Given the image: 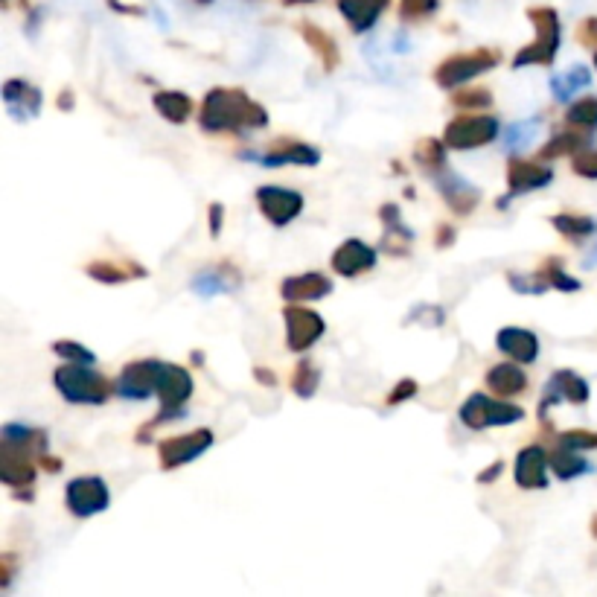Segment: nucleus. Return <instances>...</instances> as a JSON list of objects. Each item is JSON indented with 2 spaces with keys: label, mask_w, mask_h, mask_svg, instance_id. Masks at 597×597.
Listing matches in <instances>:
<instances>
[{
  "label": "nucleus",
  "mask_w": 597,
  "mask_h": 597,
  "mask_svg": "<svg viewBox=\"0 0 597 597\" xmlns=\"http://www.w3.org/2000/svg\"><path fill=\"white\" fill-rule=\"evenodd\" d=\"M417 161H423V164H437V161H440V143H437V140H423V143L417 146Z\"/></svg>",
  "instance_id": "c9c22d12"
},
{
  "label": "nucleus",
  "mask_w": 597,
  "mask_h": 597,
  "mask_svg": "<svg viewBox=\"0 0 597 597\" xmlns=\"http://www.w3.org/2000/svg\"><path fill=\"white\" fill-rule=\"evenodd\" d=\"M376 263V251L365 245V242H359V239H350V242H344L338 251H335V257H332V268L338 271V274H347V277H353V274H362L367 268H373Z\"/></svg>",
  "instance_id": "ddd939ff"
},
{
  "label": "nucleus",
  "mask_w": 597,
  "mask_h": 597,
  "mask_svg": "<svg viewBox=\"0 0 597 597\" xmlns=\"http://www.w3.org/2000/svg\"><path fill=\"white\" fill-rule=\"evenodd\" d=\"M595 536H597V519H595Z\"/></svg>",
  "instance_id": "37998d69"
},
{
  "label": "nucleus",
  "mask_w": 597,
  "mask_h": 597,
  "mask_svg": "<svg viewBox=\"0 0 597 597\" xmlns=\"http://www.w3.org/2000/svg\"><path fill=\"white\" fill-rule=\"evenodd\" d=\"M551 286H557V289H565V292H574V289H580V283L577 280H571V277H565L563 271L557 268V271H551Z\"/></svg>",
  "instance_id": "e433bc0d"
},
{
  "label": "nucleus",
  "mask_w": 597,
  "mask_h": 597,
  "mask_svg": "<svg viewBox=\"0 0 597 597\" xmlns=\"http://www.w3.org/2000/svg\"><path fill=\"white\" fill-rule=\"evenodd\" d=\"M286 332H289V347L292 350H306V347H312L321 338L324 321H321V315H315L309 309L289 306L286 309Z\"/></svg>",
  "instance_id": "9b49d317"
},
{
  "label": "nucleus",
  "mask_w": 597,
  "mask_h": 597,
  "mask_svg": "<svg viewBox=\"0 0 597 597\" xmlns=\"http://www.w3.org/2000/svg\"><path fill=\"white\" fill-rule=\"evenodd\" d=\"M595 65H597V53H595Z\"/></svg>",
  "instance_id": "c03bdc74"
},
{
  "label": "nucleus",
  "mask_w": 597,
  "mask_h": 597,
  "mask_svg": "<svg viewBox=\"0 0 597 597\" xmlns=\"http://www.w3.org/2000/svg\"><path fill=\"white\" fill-rule=\"evenodd\" d=\"M56 353L70 359L73 365H94V362H97L94 353H88L85 347H79V344H73V341H70V344H67V341H59V344H56Z\"/></svg>",
  "instance_id": "2f4dec72"
},
{
  "label": "nucleus",
  "mask_w": 597,
  "mask_h": 597,
  "mask_svg": "<svg viewBox=\"0 0 597 597\" xmlns=\"http://www.w3.org/2000/svg\"><path fill=\"white\" fill-rule=\"evenodd\" d=\"M545 469H548V458L539 446H528L519 452L516 458V484L533 490V487H545Z\"/></svg>",
  "instance_id": "2eb2a0df"
},
{
  "label": "nucleus",
  "mask_w": 597,
  "mask_h": 597,
  "mask_svg": "<svg viewBox=\"0 0 597 597\" xmlns=\"http://www.w3.org/2000/svg\"><path fill=\"white\" fill-rule=\"evenodd\" d=\"M498 350L507 353L513 362L519 365H531L533 359L539 356V338L528 330H519V327H507V330L498 332Z\"/></svg>",
  "instance_id": "f8f14e48"
},
{
  "label": "nucleus",
  "mask_w": 597,
  "mask_h": 597,
  "mask_svg": "<svg viewBox=\"0 0 597 597\" xmlns=\"http://www.w3.org/2000/svg\"><path fill=\"white\" fill-rule=\"evenodd\" d=\"M458 105H466V108H472V105H481V108H487L490 105V94H484V91H478V94H461V97H455Z\"/></svg>",
  "instance_id": "4c0bfd02"
},
{
  "label": "nucleus",
  "mask_w": 597,
  "mask_h": 597,
  "mask_svg": "<svg viewBox=\"0 0 597 597\" xmlns=\"http://www.w3.org/2000/svg\"><path fill=\"white\" fill-rule=\"evenodd\" d=\"M315 388H318V370H315L312 362H303L298 367V373H295V391L300 397H312Z\"/></svg>",
  "instance_id": "7c9ffc66"
},
{
  "label": "nucleus",
  "mask_w": 597,
  "mask_h": 597,
  "mask_svg": "<svg viewBox=\"0 0 597 597\" xmlns=\"http://www.w3.org/2000/svg\"><path fill=\"white\" fill-rule=\"evenodd\" d=\"M496 134V117H487V114H466L461 120L449 123V129H446V143H449L452 149H475V146H484V143L496 140Z\"/></svg>",
  "instance_id": "423d86ee"
},
{
  "label": "nucleus",
  "mask_w": 597,
  "mask_h": 597,
  "mask_svg": "<svg viewBox=\"0 0 597 597\" xmlns=\"http://www.w3.org/2000/svg\"><path fill=\"white\" fill-rule=\"evenodd\" d=\"M257 201L260 210L266 213V219H271L274 225H286L303 210V199L295 190H283V187H260L257 190Z\"/></svg>",
  "instance_id": "1a4fd4ad"
},
{
  "label": "nucleus",
  "mask_w": 597,
  "mask_h": 597,
  "mask_svg": "<svg viewBox=\"0 0 597 597\" xmlns=\"http://www.w3.org/2000/svg\"><path fill=\"white\" fill-rule=\"evenodd\" d=\"M303 35L309 38V44L321 53V59H324V65L335 67V59H338V53H335V47H332L330 35H324L321 30H315V27H303Z\"/></svg>",
  "instance_id": "c756f323"
},
{
  "label": "nucleus",
  "mask_w": 597,
  "mask_h": 597,
  "mask_svg": "<svg viewBox=\"0 0 597 597\" xmlns=\"http://www.w3.org/2000/svg\"><path fill=\"white\" fill-rule=\"evenodd\" d=\"M289 3H309V0H289Z\"/></svg>",
  "instance_id": "79ce46f5"
},
{
  "label": "nucleus",
  "mask_w": 597,
  "mask_h": 597,
  "mask_svg": "<svg viewBox=\"0 0 597 597\" xmlns=\"http://www.w3.org/2000/svg\"><path fill=\"white\" fill-rule=\"evenodd\" d=\"M385 6H388V0H338L341 15L350 21V27L356 33L370 30L379 21V15L385 12Z\"/></svg>",
  "instance_id": "dca6fc26"
},
{
  "label": "nucleus",
  "mask_w": 597,
  "mask_h": 597,
  "mask_svg": "<svg viewBox=\"0 0 597 597\" xmlns=\"http://www.w3.org/2000/svg\"><path fill=\"white\" fill-rule=\"evenodd\" d=\"M496 65V53L493 50H475V53H464V56H452L449 62L437 67V82L440 88H458L469 79L481 76L484 70Z\"/></svg>",
  "instance_id": "39448f33"
},
{
  "label": "nucleus",
  "mask_w": 597,
  "mask_h": 597,
  "mask_svg": "<svg viewBox=\"0 0 597 597\" xmlns=\"http://www.w3.org/2000/svg\"><path fill=\"white\" fill-rule=\"evenodd\" d=\"M548 391H551V397L548 399H568V402H577V405L589 399V385H586L580 376H574L571 370L557 373V376L551 379Z\"/></svg>",
  "instance_id": "412c9836"
},
{
  "label": "nucleus",
  "mask_w": 597,
  "mask_h": 597,
  "mask_svg": "<svg viewBox=\"0 0 597 597\" xmlns=\"http://www.w3.org/2000/svg\"><path fill=\"white\" fill-rule=\"evenodd\" d=\"M551 466H554V472H557V478L560 481H571V478H577V475H583V472H589V464L583 461V458H577L574 455V449H560V452H554L551 455Z\"/></svg>",
  "instance_id": "a878e982"
},
{
  "label": "nucleus",
  "mask_w": 597,
  "mask_h": 597,
  "mask_svg": "<svg viewBox=\"0 0 597 597\" xmlns=\"http://www.w3.org/2000/svg\"><path fill=\"white\" fill-rule=\"evenodd\" d=\"M155 394L164 402V411H178L193 394V379L184 367L155 362Z\"/></svg>",
  "instance_id": "0eeeda50"
},
{
  "label": "nucleus",
  "mask_w": 597,
  "mask_h": 597,
  "mask_svg": "<svg viewBox=\"0 0 597 597\" xmlns=\"http://www.w3.org/2000/svg\"><path fill=\"white\" fill-rule=\"evenodd\" d=\"M560 446L574 449V452H586V449H597V434L595 432H565L560 437Z\"/></svg>",
  "instance_id": "473e14b6"
},
{
  "label": "nucleus",
  "mask_w": 597,
  "mask_h": 597,
  "mask_svg": "<svg viewBox=\"0 0 597 597\" xmlns=\"http://www.w3.org/2000/svg\"><path fill=\"white\" fill-rule=\"evenodd\" d=\"M155 105H158V111L164 114L166 120H172V123H184V120L190 117V108H193L190 97H184V94H178V91H164V94H158V97H155Z\"/></svg>",
  "instance_id": "393cba45"
},
{
  "label": "nucleus",
  "mask_w": 597,
  "mask_h": 597,
  "mask_svg": "<svg viewBox=\"0 0 597 597\" xmlns=\"http://www.w3.org/2000/svg\"><path fill=\"white\" fill-rule=\"evenodd\" d=\"M213 443V434L207 432V429H199V432L193 434H181V437H172V440H166L161 443V464L164 466H181V464H190V461H196L201 452L207 449Z\"/></svg>",
  "instance_id": "9d476101"
},
{
  "label": "nucleus",
  "mask_w": 597,
  "mask_h": 597,
  "mask_svg": "<svg viewBox=\"0 0 597 597\" xmlns=\"http://www.w3.org/2000/svg\"><path fill=\"white\" fill-rule=\"evenodd\" d=\"M528 15H531L533 27H536V41L516 56L513 65L525 67L536 65V62L548 65L554 59L557 47H560V18H557L554 9H531Z\"/></svg>",
  "instance_id": "f03ea898"
},
{
  "label": "nucleus",
  "mask_w": 597,
  "mask_h": 597,
  "mask_svg": "<svg viewBox=\"0 0 597 597\" xmlns=\"http://www.w3.org/2000/svg\"><path fill=\"white\" fill-rule=\"evenodd\" d=\"M67 507L76 516H94L108 507V487L100 478H76L67 484Z\"/></svg>",
  "instance_id": "6e6552de"
},
{
  "label": "nucleus",
  "mask_w": 597,
  "mask_h": 597,
  "mask_svg": "<svg viewBox=\"0 0 597 597\" xmlns=\"http://www.w3.org/2000/svg\"><path fill=\"white\" fill-rule=\"evenodd\" d=\"M332 283L324 274H298L283 283V298L286 300H318L330 295Z\"/></svg>",
  "instance_id": "6ab92c4d"
},
{
  "label": "nucleus",
  "mask_w": 597,
  "mask_h": 597,
  "mask_svg": "<svg viewBox=\"0 0 597 597\" xmlns=\"http://www.w3.org/2000/svg\"><path fill=\"white\" fill-rule=\"evenodd\" d=\"M554 172L548 166L533 164V161H513L510 164V190L513 193H528L536 187H545L551 184Z\"/></svg>",
  "instance_id": "a211bd4d"
},
{
  "label": "nucleus",
  "mask_w": 597,
  "mask_h": 597,
  "mask_svg": "<svg viewBox=\"0 0 597 597\" xmlns=\"http://www.w3.org/2000/svg\"><path fill=\"white\" fill-rule=\"evenodd\" d=\"M568 123L574 126H583V129H595L597 126V100L589 97L583 102H574L571 111H568Z\"/></svg>",
  "instance_id": "cd10ccee"
},
{
  "label": "nucleus",
  "mask_w": 597,
  "mask_h": 597,
  "mask_svg": "<svg viewBox=\"0 0 597 597\" xmlns=\"http://www.w3.org/2000/svg\"><path fill=\"white\" fill-rule=\"evenodd\" d=\"M266 111L242 91H213L201 108V129L207 132H239L266 126Z\"/></svg>",
  "instance_id": "f257e3e1"
},
{
  "label": "nucleus",
  "mask_w": 597,
  "mask_h": 597,
  "mask_svg": "<svg viewBox=\"0 0 597 597\" xmlns=\"http://www.w3.org/2000/svg\"><path fill=\"white\" fill-rule=\"evenodd\" d=\"M434 9H437V0H402L405 18H426Z\"/></svg>",
  "instance_id": "72a5a7b5"
},
{
  "label": "nucleus",
  "mask_w": 597,
  "mask_h": 597,
  "mask_svg": "<svg viewBox=\"0 0 597 597\" xmlns=\"http://www.w3.org/2000/svg\"><path fill=\"white\" fill-rule=\"evenodd\" d=\"M411 394H414V382H402V391H394V394H391V402H399V399L411 397Z\"/></svg>",
  "instance_id": "a19ab883"
},
{
  "label": "nucleus",
  "mask_w": 597,
  "mask_h": 597,
  "mask_svg": "<svg viewBox=\"0 0 597 597\" xmlns=\"http://www.w3.org/2000/svg\"><path fill=\"white\" fill-rule=\"evenodd\" d=\"M196 289H199L201 295H216V292L222 289V283H219L213 274H204V277H199V280H196Z\"/></svg>",
  "instance_id": "58836bf2"
},
{
  "label": "nucleus",
  "mask_w": 597,
  "mask_h": 597,
  "mask_svg": "<svg viewBox=\"0 0 597 597\" xmlns=\"http://www.w3.org/2000/svg\"><path fill=\"white\" fill-rule=\"evenodd\" d=\"M589 143V134H574L565 132L563 137H554L545 149H542V158H557V155H577L583 146Z\"/></svg>",
  "instance_id": "bb28decb"
},
{
  "label": "nucleus",
  "mask_w": 597,
  "mask_h": 597,
  "mask_svg": "<svg viewBox=\"0 0 597 597\" xmlns=\"http://www.w3.org/2000/svg\"><path fill=\"white\" fill-rule=\"evenodd\" d=\"M539 120H522V123H513L507 132H504V149L507 152H522L528 149L533 140L539 137Z\"/></svg>",
  "instance_id": "b1692460"
},
{
  "label": "nucleus",
  "mask_w": 597,
  "mask_h": 597,
  "mask_svg": "<svg viewBox=\"0 0 597 597\" xmlns=\"http://www.w3.org/2000/svg\"><path fill=\"white\" fill-rule=\"evenodd\" d=\"M56 388L59 394L70 402H102L108 397V382L102 379L100 373L88 370L85 365H65L56 370Z\"/></svg>",
  "instance_id": "7ed1b4c3"
},
{
  "label": "nucleus",
  "mask_w": 597,
  "mask_h": 597,
  "mask_svg": "<svg viewBox=\"0 0 597 597\" xmlns=\"http://www.w3.org/2000/svg\"><path fill=\"white\" fill-rule=\"evenodd\" d=\"M580 38H583V41H589V44H595V41H597V21H589V24H586V27L580 30Z\"/></svg>",
  "instance_id": "ea45409f"
},
{
  "label": "nucleus",
  "mask_w": 597,
  "mask_h": 597,
  "mask_svg": "<svg viewBox=\"0 0 597 597\" xmlns=\"http://www.w3.org/2000/svg\"><path fill=\"white\" fill-rule=\"evenodd\" d=\"M574 172L583 175V178H597V152H577Z\"/></svg>",
  "instance_id": "f704fd0d"
},
{
  "label": "nucleus",
  "mask_w": 597,
  "mask_h": 597,
  "mask_svg": "<svg viewBox=\"0 0 597 597\" xmlns=\"http://www.w3.org/2000/svg\"><path fill=\"white\" fill-rule=\"evenodd\" d=\"M592 82V73H589V67H583V65H577V67H571L568 73H563V76H557L551 85H554V97L557 100H563L568 102L577 91H583L586 85Z\"/></svg>",
  "instance_id": "5701e85b"
},
{
  "label": "nucleus",
  "mask_w": 597,
  "mask_h": 597,
  "mask_svg": "<svg viewBox=\"0 0 597 597\" xmlns=\"http://www.w3.org/2000/svg\"><path fill=\"white\" fill-rule=\"evenodd\" d=\"M318 152L312 146L303 143H286L283 149H277L274 155H260V161L266 166H283V164H318Z\"/></svg>",
  "instance_id": "4be33fe9"
},
{
  "label": "nucleus",
  "mask_w": 597,
  "mask_h": 597,
  "mask_svg": "<svg viewBox=\"0 0 597 597\" xmlns=\"http://www.w3.org/2000/svg\"><path fill=\"white\" fill-rule=\"evenodd\" d=\"M554 225H557V231L568 233V236H589V233L595 231V219H586V216H554Z\"/></svg>",
  "instance_id": "c85d7f7f"
},
{
  "label": "nucleus",
  "mask_w": 597,
  "mask_h": 597,
  "mask_svg": "<svg viewBox=\"0 0 597 597\" xmlns=\"http://www.w3.org/2000/svg\"><path fill=\"white\" fill-rule=\"evenodd\" d=\"M461 420H464L469 429L507 426V423L522 420V408L507 405V402H498V399L484 397V394H475V397H469L464 402V408H461Z\"/></svg>",
  "instance_id": "20e7f679"
},
{
  "label": "nucleus",
  "mask_w": 597,
  "mask_h": 597,
  "mask_svg": "<svg viewBox=\"0 0 597 597\" xmlns=\"http://www.w3.org/2000/svg\"><path fill=\"white\" fill-rule=\"evenodd\" d=\"M3 100H6L15 120H30L41 108V94L27 82H9L6 91H3Z\"/></svg>",
  "instance_id": "f3484780"
},
{
  "label": "nucleus",
  "mask_w": 597,
  "mask_h": 597,
  "mask_svg": "<svg viewBox=\"0 0 597 597\" xmlns=\"http://www.w3.org/2000/svg\"><path fill=\"white\" fill-rule=\"evenodd\" d=\"M487 385H490V391L498 394V397H513V394L525 391L528 379H525V373L516 365H496L487 373Z\"/></svg>",
  "instance_id": "aec40b11"
},
{
  "label": "nucleus",
  "mask_w": 597,
  "mask_h": 597,
  "mask_svg": "<svg viewBox=\"0 0 597 597\" xmlns=\"http://www.w3.org/2000/svg\"><path fill=\"white\" fill-rule=\"evenodd\" d=\"M117 391L126 399H146L155 394V362H134L123 370Z\"/></svg>",
  "instance_id": "4468645a"
}]
</instances>
